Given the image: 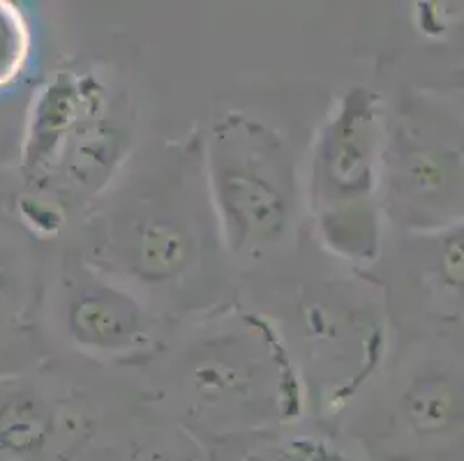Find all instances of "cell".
<instances>
[{"instance_id":"obj_1","label":"cell","mask_w":464,"mask_h":461,"mask_svg":"<svg viewBox=\"0 0 464 461\" xmlns=\"http://www.w3.org/2000/svg\"><path fill=\"white\" fill-rule=\"evenodd\" d=\"M383 146L377 97L353 88L322 130L312 159L319 234L347 259L370 261L379 252L377 185Z\"/></svg>"},{"instance_id":"obj_2","label":"cell","mask_w":464,"mask_h":461,"mask_svg":"<svg viewBox=\"0 0 464 461\" xmlns=\"http://www.w3.org/2000/svg\"><path fill=\"white\" fill-rule=\"evenodd\" d=\"M210 187L231 252H264L285 238L294 215V173L268 127L243 116L215 127Z\"/></svg>"},{"instance_id":"obj_3","label":"cell","mask_w":464,"mask_h":461,"mask_svg":"<svg viewBox=\"0 0 464 461\" xmlns=\"http://www.w3.org/2000/svg\"><path fill=\"white\" fill-rule=\"evenodd\" d=\"M388 197L395 217L439 226L462 208V159L455 146L430 139H398L388 155Z\"/></svg>"},{"instance_id":"obj_4","label":"cell","mask_w":464,"mask_h":461,"mask_svg":"<svg viewBox=\"0 0 464 461\" xmlns=\"http://www.w3.org/2000/svg\"><path fill=\"white\" fill-rule=\"evenodd\" d=\"M104 86L92 74L61 72L35 100L28 122L24 168L37 178L56 167L79 137L102 122Z\"/></svg>"},{"instance_id":"obj_5","label":"cell","mask_w":464,"mask_h":461,"mask_svg":"<svg viewBox=\"0 0 464 461\" xmlns=\"http://www.w3.org/2000/svg\"><path fill=\"white\" fill-rule=\"evenodd\" d=\"M70 332L91 349H128L146 337V314L113 286H82L70 303Z\"/></svg>"},{"instance_id":"obj_6","label":"cell","mask_w":464,"mask_h":461,"mask_svg":"<svg viewBox=\"0 0 464 461\" xmlns=\"http://www.w3.org/2000/svg\"><path fill=\"white\" fill-rule=\"evenodd\" d=\"M118 252L130 273L150 284H162L180 277L192 264L197 243L176 219L149 215L130 224L128 235Z\"/></svg>"},{"instance_id":"obj_7","label":"cell","mask_w":464,"mask_h":461,"mask_svg":"<svg viewBox=\"0 0 464 461\" xmlns=\"http://www.w3.org/2000/svg\"><path fill=\"white\" fill-rule=\"evenodd\" d=\"M58 418L44 397L12 392L0 397V456L12 461L40 459L56 441Z\"/></svg>"},{"instance_id":"obj_8","label":"cell","mask_w":464,"mask_h":461,"mask_svg":"<svg viewBox=\"0 0 464 461\" xmlns=\"http://www.w3.org/2000/svg\"><path fill=\"white\" fill-rule=\"evenodd\" d=\"M462 390L453 376L430 374L404 395V416L419 437L450 434L462 422Z\"/></svg>"},{"instance_id":"obj_9","label":"cell","mask_w":464,"mask_h":461,"mask_svg":"<svg viewBox=\"0 0 464 461\" xmlns=\"http://www.w3.org/2000/svg\"><path fill=\"white\" fill-rule=\"evenodd\" d=\"M192 380L201 395L210 399L247 397L256 386V367L234 346H218L194 360Z\"/></svg>"},{"instance_id":"obj_10","label":"cell","mask_w":464,"mask_h":461,"mask_svg":"<svg viewBox=\"0 0 464 461\" xmlns=\"http://www.w3.org/2000/svg\"><path fill=\"white\" fill-rule=\"evenodd\" d=\"M31 56V31L19 7L0 0V91L16 82Z\"/></svg>"},{"instance_id":"obj_11","label":"cell","mask_w":464,"mask_h":461,"mask_svg":"<svg viewBox=\"0 0 464 461\" xmlns=\"http://www.w3.org/2000/svg\"><path fill=\"white\" fill-rule=\"evenodd\" d=\"M246 461H342L340 455L314 441H291L285 446L261 450Z\"/></svg>"},{"instance_id":"obj_12","label":"cell","mask_w":464,"mask_h":461,"mask_svg":"<svg viewBox=\"0 0 464 461\" xmlns=\"http://www.w3.org/2000/svg\"><path fill=\"white\" fill-rule=\"evenodd\" d=\"M24 215L31 219L33 226L40 228V231H49V234H56L58 224H61V210L49 201H42V198L24 203Z\"/></svg>"},{"instance_id":"obj_13","label":"cell","mask_w":464,"mask_h":461,"mask_svg":"<svg viewBox=\"0 0 464 461\" xmlns=\"http://www.w3.org/2000/svg\"><path fill=\"white\" fill-rule=\"evenodd\" d=\"M444 277L453 289L462 286V234L453 235L444 249Z\"/></svg>"}]
</instances>
